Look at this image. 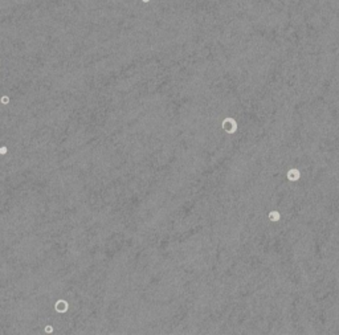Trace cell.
<instances>
[{"instance_id": "6da1fadb", "label": "cell", "mask_w": 339, "mask_h": 335, "mask_svg": "<svg viewBox=\"0 0 339 335\" xmlns=\"http://www.w3.org/2000/svg\"><path fill=\"white\" fill-rule=\"evenodd\" d=\"M223 127L225 129L227 133H235L236 131V122L232 118H227L223 122Z\"/></svg>"}, {"instance_id": "7a4b0ae2", "label": "cell", "mask_w": 339, "mask_h": 335, "mask_svg": "<svg viewBox=\"0 0 339 335\" xmlns=\"http://www.w3.org/2000/svg\"><path fill=\"white\" fill-rule=\"evenodd\" d=\"M287 179H289V180H292V181L298 180V179H300V171H298V170H295V168L290 170V171L287 172Z\"/></svg>"}, {"instance_id": "3957f363", "label": "cell", "mask_w": 339, "mask_h": 335, "mask_svg": "<svg viewBox=\"0 0 339 335\" xmlns=\"http://www.w3.org/2000/svg\"><path fill=\"white\" fill-rule=\"evenodd\" d=\"M56 310L60 311V313H65L68 310V303L65 301H58L56 303Z\"/></svg>"}, {"instance_id": "277c9868", "label": "cell", "mask_w": 339, "mask_h": 335, "mask_svg": "<svg viewBox=\"0 0 339 335\" xmlns=\"http://www.w3.org/2000/svg\"><path fill=\"white\" fill-rule=\"evenodd\" d=\"M280 217H281V215L278 213L277 211H272V212L269 213V218H270L272 221H278V220H280Z\"/></svg>"}, {"instance_id": "5b68a950", "label": "cell", "mask_w": 339, "mask_h": 335, "mask_svg": "<svg viewBox=\"0 0 339 335\" xmlns=\"http://www.w3.org/2000/svg\"><path fill=\"white\" fill-rule=\"evenodd\" d=\"M8 101H9V99H8V97H1V102H3V103H8Z\"/></svg>"}, {"instance_id": "8992f818", "label": "cell", "mask_w": 339, "mask_h": 335, "mask_svg": "<svg viewBox=\"0 0 339 335\" xmlns=\"http://www.w3.org/2000/svg\"><path fill=\"white\" fill-rule=\"evenodd\" d=\"M45 331H47V333H52V327H50V326H47V327H45Z\"/></svg>"}, {"instance_id": "52a82bcc", "label": "cell", "mask_w": 339, "mask_h": 335, "mask_svg": "<svg viewBox=\"0 0 339 335\" xmlns=\"http://www.w3.org/2000/svg\"><path fill=\"white\" fill-rule=\"evenodd\" d=\"M5 152H7V149H5V147H1V149H0V154H5Z\"/></svg>"}, {"instance_id": "ba28073f", "label": "cell", "mask_w": 339, "mask_h": 335, "mask_svg": "<svg viewBox=\"0 0 339 335\" xmlns=\"http://www.w3.org/2000/svg\"><path fill=\"white\" fill-rule=\"evenodd\" d=\"M144 1H149V0H144Z\"/></svg>"}]
</instances>
